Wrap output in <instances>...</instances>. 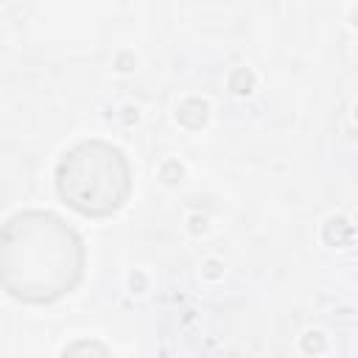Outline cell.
Segmentation results:
<instances>
[{"label":"cell","mask_w":358,"mask_h":358,"mask_svg":"<svg viewBox=\"0 0 358 358\" xmlns=\"http://www.w3.org/2000/svg\"><path fill=\"white\" fill-rule=\"evenodd\" d=\"M84 268L81 238L53 213H17L0 227V285L25 302L67 294Z\"/></svg>","instance_id":"obj_1"},{"label":"cell","mask_w":358,"mask_h":358,"mask_svg":"<svg viewBox=\"0 0 358 358\" xmlns=\"http://www.w3.org/2000/svg\"><path fill=\"white\" fill-rule=\"evenodd\" d=\"M56 185L62 199L78 213L109 215L129 196V162L109 143H81L62 157Z\"/></svg>","instance_id":"obj_2"},{"label":"cell","mask_w":358,"mask_h":358,"mask_svg":"<svg viewBox=\"0 0 358 358\" xmlns=\"http://www.w3.org/2000/svg\"><path fill=\"white\" fill-rule=\"evenodd\" d=\"M64 358H84V344H81V341H78V344H73V347L64 352ZM92 358H109V355H106V350L101 347V350H98V355H92Z\"/></svg>","instance_id":"obj_3"}]
</instances>
